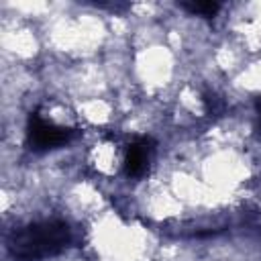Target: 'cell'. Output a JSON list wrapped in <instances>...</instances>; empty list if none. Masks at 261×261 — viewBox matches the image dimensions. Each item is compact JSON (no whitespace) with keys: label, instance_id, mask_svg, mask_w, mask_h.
Here are the masks:
<instances>
[{"label":"cell","instance_id":"1","mask_svg":"<svg viewBox=\"0 0 261 261\" xmlns=\"http://www.w3.org/2000/svg\"><path fill=\"white\" fill-rule=\"evenodd\" d=\"M71 232L63 220H39L14 230L8 239L12 261H45L69 245Z\"/></svg>","mask_w":261,"mask_h":261},{"label":"cell","instance_id":"2","mask_svg":"<svg viewBox=\"0 0 261 261\" xmlns=\"http://www.w3.org/2000/svg\"><path fill=\"white\" fill-rule=\"evenodd\" d=\"M73 137H75V130H73V128L53 124V122L45 120L39 112H33V114L29 116L27 143H29V149H33V151H37V153L63 147V145H67Z\"/></svg>","mask_w":261,"mask_h":261},{"label":"cell","instance_id":"3","mask_svg":"<svg viewBox=\"0 0 261 261\" xmlns=\"http://www.w3.org/2000/svg\"><path fill=\"white\" fill-rule=\"evenodd\" d=\"M155 155V141L151 137H139L135 139L128 149H126V157H124V173L133 179L143 177L149 171V165L153 161Z\"/></svg>","mask_w":261,"mask_h":261},{"label":"cell","instance_id":"4","mask_svg":"<svg viewBox=\"0 0 261 261\" xmlns=\"http://www.w3.org/2000/svg\"><path fill=\"white\" fill-rule=\"evenodd\" d=\"M179 6L184 10H188L190 14H198V16H204V18H212L220 10L218 2H181Z\"/></svg>","mask_w":261,"mask_h":261},{"label":"cell","instance_id":"5","mask_svg":"<svg viewBox=\"0 0 261 261\" xmlns=\"http://www.w3.org/2000/svg\"><path fill=\"white\" fill-rule=\"evenodd\" d=\"M204 106H206V112H208L210 116H212V114L218 116V114L224 110V102H222V98L216 96V94H212V92L204 96Z\"/></svg>","mask_w":261,"mask_h":261},{"label":"cell","instance_id":"6","mask_svg":"<svg viewBox=\"0 0 261 261\" xmlns=\"http://www.w3.org/2000/svg\"><path fill=\"white\" fill-rule=\"evenodd\" d=\"M257 112H259V116H261V98L257 100Z\"/></svg>","mask_w":261,"mask_h":261}]
</instances>
